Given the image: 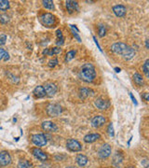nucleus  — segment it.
Listing matches in <instances>:
<instances>
[{
	"instance_id": "f257e3e1",
	"label": "nucleus",
	"mask_w": 149,
	"mask_h": 168,
	"mask_svg": "<svg viewBox=\"0 0 149 168\" xmlns=\"http://www.w3.org/2000/svg\"><path fill=\"white\" fill-rule=\"evenodd\" d=\"M111 50L118 54V55H121L125 60L129 61L132 60L134 56H135V51L134 50L130 47L129 45L123 43V42H116L111 46Z\"/></svg>"
},
{
	"instance_id": "f03ea898",
	"label": "nucleus",
	"mask_w": 149,
	"mask_h": 168,
	"mask_svg": "<svg viewBox=\"0 0 149 168\" xmlns=\"http://www.w3.org/2000/svg\"><path fill=\"white\" fill-rule=\"evenodd\" d=\"M78 77L81 80L85 82H88V83L92 82L94 79L96 78V71H95L94 65L90 63L83 65L79 70Z\"/></svg>"
},
{
	"instance_id": "7ed1b4c3",
	"label": "nucleus",
	"mask_w": 149,
	"mask_h": 168,
	"mask_svg": "<svg viewBox=\"0 0 149 168\" xmlns=\"http://www.w3.org/2000/svg\"><path fill=\"white\" fill-rule=\"evenodd\" d=\"M46 111H47V114L49 117L55 118V117H58V116H60L62 114L63 109H62V107L59 104H49L47 106Z\"/></svg>"
},
{
	"instance_id": "20e7f679",
	"label": "nucleus",
	"mask_w": 149,
	"mask_h": 168,
	"mask_svg": "<svg viewBox=\"0 0 149 168\" xmlns=\"http://www.w3.org/2000/svg\"><path fill=\"white\" fill-rule=\"evenodd\" d=\"M39 19L41 23L46 27H53L56 22L55 16L52 15L51 13H44L39 17Z\"/></svg>"
},
{
	"instance_id": "39448f33",
	"label": "nucleus",
	"mask_w": 149,
	"mask_h": 168,
	"mask_svg": "<svg viewBox=\"0 0 149 168\" xmlns=\"http://www.w3.org/2000/svg\"><path fill=\"white\" fill-rule=\"evenodd\" d=\"M32 142L37 147H44L47 145V137L43 134H36L32 136Z\"/></svg>"
},
{
	"instance_id": "423d86ee",
	"label": "nucleus",
	"mask_w": 149,
	"mask_h": 168,
	"mask_svg": "<svg viewBox=\"0 0 149 168\" xmlns=\"http://www.w3.org/2000/svg\"><path fill=\"white\" fill-rule=\"evenodd\" d=\"M66 147L69 151H75V152L82 151V145L77 139H68L66 142Z\"/></svg>"
},
{
	"instance_id": "0eeeda50",
	"label": "nucleus",
	"mask_w": 149,
	"mask_h": 168,
	"mask_svg": "<svg viewBox=\"0 0 149 168\" xmlns=\"http://www.w3.org/2000/svg\"><path fill=\"white\" fill-rule=\"evenodd\" d=\"M111 153H112L111 146L109 144H104L98 151V156L101 159H106L111 155Z\"/></svg>"
},
{
	"instance_id": "6e6552de",
	"label": "nucleus",
	"mask_w": 149,
	"mask_h": 168,
	"mask_svg": "<svg viewBox=\"0 0 149 168\" xmlns=\"http://www.w3.org/2000/svg\"><path fill=\"white\" fill-rule=\"evenodd\" d=\"M44 90H45V93H46V95L49 96V97H52L56 92H57V86L55 83L53 82H46L43 86Z\"/></svg>"
},
{
	"instance_id": "1a4fd4ad",
	"label": "nucleus",
	"mask_w": 149,
	"mask_h": 168,
	"mask_svg": "<svg viewBox=\"0 0 149 168\" xmlns=\"http://www.w3.org/2000/svg\"><path fill=\"white\" fill-rule=\"evenodd\" d=\"M105 122H106V119L103 115H97L94 118H92L91 124L94 128H99V127L103 126L105 123Z\"/></svg>"
},
{
	"instance_id": "9d476101",
	"label": "nucleus",
	"mask_w": 149,
	"mask_h": 168,
	"mask_svg": "<svg viewBox=\"0 0 149 168\" xmlns=\"http://www.w3.org/2000/svg\"><path fill=\"white\" fill-rule=\"evenodd\" d=\"M42 129L46 132H49V133H54V132H57L58 131V126L52 122H49V121H47V122H42Z\"/></svg>"
},
{
	"instance_id": "9b49d317",
	"label": "nucleus",
	"mask_w": 149,
	"mask_h": 168,
	"mask_svg": "<svg viewBox=\"0 0 149 168\" xmlns=\"http://www.w3.org/2000/svg\"><path fill=\"white\" fill-rule=\"evenodd\" d=\"M32 153H33V155H34L37 160H39V161H41V162H45V161L48 160V155H47V153H45L42 150L38 149V148H34V149L32 150Z\"/></svg>"
},
{
	"instance_id": "f8f14e48",
	"label": "nucleus",
	"mask_w": 149,
	"mask_h": 168,
	"mask_svg": "<svg viewBox=\"0 0 149 168\" xmlns=\"http://www.w3.org/2000/svg\"><path fill=\"white\" fill-rule=\"evenodd\" d=\"M94 105L97 108L99 109H102V110H105V109H107L109 107H110V103L109 101L100 97V98H97L95 101H94Z\"/></svg>"
},
{
	"instance_id": "ddd939ff",
	"label": "nucleus",
	"mask_w": 149,
	"mask_h": 168,
	"mask_svg": "<svg viewBox=\"0 0 149 168\" xmlns=\"http://www.w3.org/2000/svg\"><path fill=\"white\" fill-rule=\"evenodd\" d=\"M11 163L10 154L7 151L0 152V166H7Z\"/></svg>"
},
{
	"instance_id": "4468645a",
	"label": "nucleus",
	"mask_w": 149,
	"mask_h": 168,
	"mask_svg": "<svg viewBox=\"0 0 149 168\" xmlns=\"http://www.w3.org/2000/svg\"><path fill=\"white\" fill-rule=\"evenodd\" d=\"M113 11H114L116 16L123 17V16H125V14L127 12V8L123 5H116V6L113 7Z\"/></svg>"
},
{
	"instance_id": "2eb2a0df",
	"label": "nucleus",
	"mask_w": 149,
	"mask_h": 168,
	"mask_svg": "<svg viewBox=\"0 0 149 168\" xmlns=\"http://www.w3.org/2000/svg\"><path fill=\"white\" fill-rule=\"evenodd\" d=\"M65 6H66V8H67V11L72 14L73 12L75 11H77L78 10V4L77 1H72V0H68L65 2Z\"/></svg>"
},
{
	"instance_id": "dca6fc26",
	"label": "nucleus",
	"mask_w": 149,
	"mask_h": 168,
	"mask_svg": "<svg viewBox=\"0 0 149 168\" xmlns=\"http://www.w3.org/2000/svg\"><path fill=\"white\" fill-rule=\"evenodd\" d=\"M93 94H94V92L89 88H81L79 90V96L81 99H86L87 97L93 95Z\"/></svg>"
},
{
	"instance_id": "f3484780",
	"label": "nucleus",
	"mask_w": 149,
	"mask_h": 168,
	"mask_svg": "<svg viewBox=\"0 0 149 168\" xmlns=\"http://www.w3.org/2000/svg\"><path fill=\"white\" fill-rule=\"evenodd\" d=\"M34 95L37 98H43L44 96H46V93H45V90L43 88V86H36L35 89H34V92H33Z\"/></svg>"
},
{
	"instance_id": "a211bd4d",
	"label": "nucleus",
	"mask_w": 149,
	"mask_h": 168,
	"mask_svg": "<svg viewBox=\"0 0 149 168\" xmlns=\"http://www.w3.org/2000/svg\"><path fill=\"white\" fill-rule=\"evenodd\" d=\"M100 137H101V136L99 134H89L84 137V141L86 143H93V142L97 141Z\"/></svg>"
},
{
	"instance_id": "6ab92c4d",
	"label": "nucleus",
	"mask_w": 149,
	"mask_h": 168,
	"mask_svg": "<svg viewBox=\"0 0 149 168\" xmlns=\"http://www.w3.org/2000/svg\"><path fill=\"white\" fill-rule=\"evenodd\" d=\"M62 51V50L59 47H53V48H48L43 50V54L45 55H54V54H59Z\"/></svg>"
},
{
	"instance_id": "aec40b11",
	"label": "nucleus",
	"mask_w": 149,
	"mask_h": 168,
	"mask_svg": "<svg viewBox=\"0 0 149 168\" xmlns=\"http://www.w3.org/2000/svg\"><path fill=\"white\" fill-rule=\"evenodd\" d=\"M76 162H77V164L79 166L84 167L85 166H87L89 160H88V158H87L85 155H83V154H78V155L77 156V158H76Z\"/></svg>"
},
{
	"instance_id": "412c9836",
	"label": "nucleus",
	"mask_w": 149,
	"mask_h": 168,
	"mask_svg": "<svg viewBox=\"0 0 149 168\" xmlns=\"http://www.w3.org/2000/svg\"><path fill=\"white\" fill-rule=\"evenodd\" d=\"M122 161H123V157H122V155H121L120 153L117 152V153L115 154V156H114V159H113V165H114V166H115L117 168H119V166H120V165H121Z\"/></svg>"
},
{
	"instance_id": "4be33fe9",
	"label": "nucleus",
	"mask_w": 149,
	"mask_h": 168,
	"mask_svg": "<svg viewBox=\"0 0 149 168\" xmlns=\"http://www.w3.org/2000/svg\"><path fill=\"white\" fill-rule=\"evenodd\" d=\"M133 81H134L138 86H143V85L145 84L144 79H143V77H142L139 73H134V75L133 76Z\"/></svg>"
},
{
	"instance_id": "5701e85b",
	"label": "nucleus",
	"mask_w": 149,
	"mask_h": 168,
	"mask_svg": "<svg viewBox=\"0 0 149 168\" xmlns=\"http://www.w3.org/2000/svg\"><path fill=\"white\" fill-rule=\"evenodd\" d=\"M56 36H57L56 44H57L58 46L63 45V43H64V38H63V34H62V31H61V30H57V31H56Z\"/></svg>"
},
{
	"instance_id": "b1692460",
	"label": "nucleus",
	"mask_w": 149,
	"mask_h": 168,
	"mask_svg": "<svg viewBox=\"0 0 149 168\" xmlns=\"http://www.w3.org/2000/svg\"><path fill=\"white\" fill-rule=\"evenodd\" d=\"M18 168H34V166L30 162L26 160H21L18 164Z\"/></svg>"
},
{
	"instance_id": "393cba45",
	"label": "nucleus",
	"mask_w": 149,
	"mask_h": 168,
	"mask_svg": "<svg viewBox=\"0 0 149 168\" xmlns=\"http://www.w3.org/2000/svg\"><path fill=\"white\" fill-rule=\"evenodd\" d=\"M43 6L48 8V9H54V4H53V1L51 0H44L43 2Z\"/></svg>"
},
{
	"instance_id": "a878e982",
	"label": "nucleus",
	"mask_w": 149,
	"mask_h": 168,
	"mask_svg": "<svg viewBox=\"0 0 149 168\" xmlns=\"http://www.w3.org/2000/svg\"><path fill=\"white\" fill-rule=\"evenodd\" d=\"M9 8V2L7 0H0V10H7Z\"/></svg>"
},
{
	"instance_id": "bb28decb",
	"label": "nucleus",
	"mask_w": 149,
	"mask_h": 168,
	"mask_svg": "<svg viewBox=\"0 0 149 168\" xmlns=\"http://www.w3.org/2000/svg\"><path fill=\"white\" fill-rule=\"evenodd\" d=\"M75 56H76V50H70V51H68V52L66 53V55H65V61H66V62H69V61H71L72 59H74Z\"/></svg>"
},
{
	"instance_id": "cd10ccee",
	"label": "nucleus",
	"mask_w": 149,
	"mask_h": 168,
	"mask_svg": "<svg viewBox=\"0 0 149 168\" xmlns=\"http://www.w3.org/2000/svg\"><path fill=\"white\" fill-rule=\"evenodd\" d=\"M106 33V29H105V26L104 24H100L99 27H98V34H99V36L103 37Z\"/></svg>"
},
{
	"instance_id": "c85d7f7f",
	"label": "nucleus",
	"mask_w": 149,
	"mask_h": 168,
	"mask_svg": "<svg viewBox=\"0 0 149 168\" xmlns=\"http://www.w3.org/2000/svg\"><path fill=\"white\" fill-rule=\"evenodd\" d=\"M143 70H144V73L146 74V76L148 78L149 77V60L148 59L145 62V64H144V65H143Z\"/></svg>"
},
{
	"instance_id": "c756f323",
	"label": "nucleus",
	"mask_w": 149,
	"mask_h": 168,
	"mask_svg": "<svg viewBox=\"0 0 149 168\" xmlns=\"http://www.w3.org/2000/svg\"><path fill=\"white\" fill-rule=\"evenodd\" d=\"M9 21V18L6 14H0V22L1 23H7Z\"/></svg>"
},
{
	"instance_id": "7c9ffc66",
	"label": "nucleus",
	"mask_w": 149,
	"mask_h": 168,
	"mask_svg": "<svg viewBox=\"0 0 149 168\" xmlns=\"http://www.w3.org/2000/svg\"><path fill=\"white\" fill-rule=\"evenodd\" d=\"M58 64H59V62H58V59H52V60L49 61V64H48V65H49V67H55V66H56Z\"/></svg>"
},
{
	"instance_id": "2f4dec72",
	"label": "nucleus",
	"mask_w": 149,
	"mask_h": 168,
	"mask_svg": "<svg viewBox=\"0 0 149 168\" xmlns=\"http://www.w3.org/2000/svg\"><path fill=\"white\" fill-rule=\"evenodd\" d=\"M107 130H108V134H109V136H110V137H114L115 134H114V128H113V124H112V122H110V123H109Z\"/></svg>"
},
{
	"instance_id": "473e14b6",
	"label": "nucleus",
	"mask_w": 149,
	"mask_h": 168,
	"mask_svg": "<svg viewBox=\"0 0 149 168\" xmlns=\"http://www.w3.org/2000/svg\"><path fill=\"white\" fill-rule=\"evenodd\" d=\"M6 40H7L6 35H1V36H0V46L4 45V44L6 43Z\"/></svg>"
},
{
	"instance_id": "72a5a7b5",
	"label": "nucleus",
	"mask_w": 149,
	"mask_h": 168,
	"mask_svg": "<svg viewBox=\"0 0 149 168\" xmlns=\"http://www.w3.org/2000/svg\"><path fill=\"white\" fill-rule=\"evenodd\" d=\"M72 33H73L74 36L77 39V41H78V42H81V38H80L79 35L77 34V32H75V30H73V29H72Z\"/></svg>"
},
{
	"instance_id": "f704fd0d",
	"label": "nucleus",
	"mask_w": 149,
	"mask_h": 168,
	"mask_svg": "<svg viewBox=\"0 0 149 168\" xmlns=\"http://www.w3.org/2000/svg\"><path fill=\"white\" fill-rule=\"evenodd\" d=\"M5 53H6V50H5L4 49L0 48V60H3V59H4Z\"/></svg>"
},
{
	"instance_id": "c9c22d12",
	"label": "nucleus",
	"mask_w": 149,
	"mask_h": 168,
	"mask_svg": "<svg viewBox=\"0 0 149 168\" xmlns=\"http://www.w3.org/2000/svg\"><path fill=\"white\" fill-rule=\"evenodd\" d=\"M148 95H149V94H147V93L142 94V98H144V99H145V101H146V102H147V101H148Z\"/></svg>"
},
{
	"instance_id": "e433bc0d",
	"label": "nucleus",
	"mask_w": 149,
	"mask_h": 168,
	"mask_svg": "<svg viewBox=\"0 0 149 168\" xmlns=\"http://www.w3.org/2000/svg\"><path fill=\"white\" fill-rule=\"evenodd\" d=\"M142 165L145 166V168H148V161L146 159V160H144V161H142Z\"/></svg>"
},
{
	"instance_id": "4c0bfd02",
	"label": "nucleus",
	"mask_w": 149,
	"mask_h": 168,
	"mask_svg": "<svg viewBox=\"0 0 149 168\" xmlns=\"http://www.w3.org/2000/svg\"><path fill=\"white\" fill-rule=\"evenodd\" d=\"M130 96H131V98L133 99V104H134L135 106H137V101H136L135 97H133V94H132V93H130Z\"/></svg>"
},
{
	"instance_id": "58836bf2",
	"label": "nucleus",
	"mask_w": 149,
	"mask_h": 168,
	"mask_svg": "<svg viewBox=\"0 0 149 168\" xmlns=\"http://www.w3.org/2000/svg\"><path fill=\"white\" fill-rule=\"evenodd\" d=\"M9 59V54H8V52L7 51H6V53H5V56H4V61H7Z\"/></svg>"
},
{
	"instance_id": "ea45409f",
	"label": "nucleus",
	"mask_w": 149,
	"mask_h": 168,
	"mask_svg": "<svg viewBox=\"0 0 149 168\" xmlns=\"http://www.w3.org/2000/svg\"><path fill=\"white\" fill-rule=\"evenodd\" d=\"M93 39H94V41H95V44L97 45V47H98V49L102 51V49H101V47L99 46V43H98V41H97V39H96V37L95 36H93Z\"/></svg>"
},
{
	"instance_id": "a19ab883",
	"label": "nucleus",
	"mask_w": 149,
	"mask_h": 168,
	"mask_svg": "<svg viewBox=\"0 0 149 168\" xmlns=\"http://www.w3.org/2000/svg\"><path fill=\"white\" fill-rule=\"evenodd\" d=\"M115 71H116L117 73H119V72L121 71V69H120V68H119V67H115Z\"/></svg>"
},
{
	"instance_id": "79ce46f5",
	"label": "nucleus",
	"mask_w": 149,
	"mask_h": 168,
	"mask_svg": "<svg viewBox=\"0 0 149 168\" xmlns=\"http://www.w3.org/2000/svg\"><path fill=\"white\" fill-rule=\"evenodd\" d=\"M146 47H147V49H149V44H148V39H146Z\"/></svg>"
},
{
	"instance_id": "37998d69",
	"label": "nucleus",
	"mask_w": 149,
	"mask_h": 168,
	"mask_svg": "<svg viewBox=\"0 0 149 168\" xmlns=\"http://www.w3.org/2000/svg\"><path fill=\"white\" fill-rule=\"evenodd\" d=\"M66 168H76V167H74V166H68V167Z\"/></svg>"
}]
</instances>
